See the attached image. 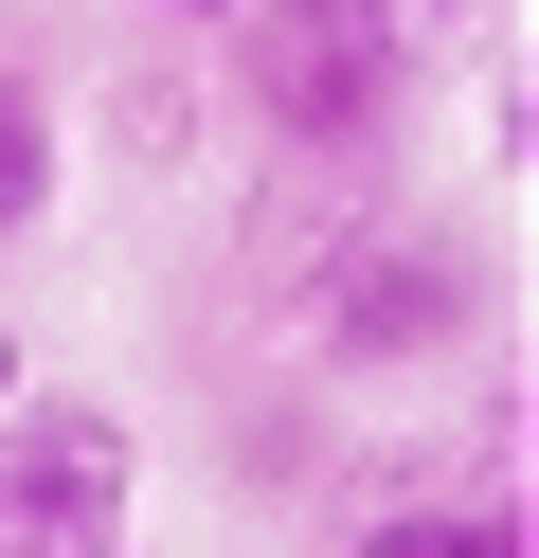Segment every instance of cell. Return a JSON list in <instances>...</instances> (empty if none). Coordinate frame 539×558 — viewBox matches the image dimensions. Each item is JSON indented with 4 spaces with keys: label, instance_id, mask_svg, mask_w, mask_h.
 <instances>
[{
    "label": "cell",
    "instance_id": "7",
    "mask_svg": "<svg viewBox=\"0 0 539 558\" xmlns=\"http://www.w3.org/2000/svg\"><path fill=\"white\" fill-rule=\"evenodd\" d=\"M342 19H359V37H395V54H414V73H431V54L467 37V0H342Z\"/></svg>",
    "mask_w": 539,
    "mask_h": 558
},
{
    "label": "cell",
    "instance_id": "9",
    "mask_svg": "<svg viewBox=\"0 0 539 558\" xmlns=\"http://www.w3.org/2000/svg\"><path fill=\"white\" fill-rule=\"evenodd\" d=\"M0 397H19V325H0Z\"/></svg>",
    "mask_w": 539,
    "mask_h": 558
},
{
    "label": "cell",
    "instance_id": "4",
    "mask_svg": "<svg viewBox=\"0 0 539 558\" xmlns=\"http://www.w3.org/2000/svg\"><path fill=\"white\" fill-rule=\"evenodd\" d=\"M359 234H378V181H342V162H270V181H252V217H234V270H252L270 306H306Z\"/></svg>",
    "mask_w": 539,
    "mask_h": 558
},
{
    "label": "cell",
    "instance_id": "3",
    "mask_svg": "<svg viewBox=\"0 0 539 558\" xmlns=\"http://www.w3.org/2000/svg\"><path fill=\"white\" fill-rule=\"evenodd\" d=\"M144 505V433L108 397H0V558H126Z\"/></svg>",
    "mask_w": 539,
    "mask_h": 558
},
{
    "label": "cell",
    "instance_id": "1",
    "mask_svg": "<svg viewBox=\"0 0 539 558\" xmlns=\"http://www.w3.org/2000/svg\"><path fill=\"white\" fill-rule=\"evenodd\" d=\"M414 54L359 37L342 0H252V19H216V109L252 126L270 162H342V181H378L395 126H414Z\"/></svg>",
    "mask_w": 539,
    "mask_h": 558
},
{
    "label": "cell",
    "instance_id": "8",
    "mask_svg": "<svg viewBox=\"0 0 539 558\" xmlns=\"http://www.w3.org/2000/svg\"><path fill=\"white\" fill-rule=\"evenodd\" d=\"M126 19H162V37H216V19H252V0H126Z\"/></svg>",
    "mask_w": 539,
    "mask_h": 558
},
{
    "label": "cell",
    "instance_id": "6",
    "mask_svg": "<svg viewBox=\"0 0 539 558\" xmlns=\"http://www.w3.org/2000/svg\"><path fill=\"white\" fill-rule=\"evenodd\" d=\"M54 181H72V109H54V73H19V54H0V253L54 217Z\"/></svg>",
    "mask_w": 539,
    "mask_h": 558
},
{
    "label": "cell",
    "instance_id": "2",
    "mask_svg": "<svg viewBox=\"0 0 539 558\" xmlns=\"http://www.w3.org/2000/svg\"><path fill=\"white\" fill-rule=\"evenodd\" d=\"M287 325H306V361H323V378H431V361H467V342H486V270H467L450 234L378 217L306 306H287Z\"/></svg>",
    "mask_w": 539,
    "mask_h": 558
},
{
    "label": "cell",
    "instance_id": "5",
    "mask_svg": "<svg viewBox=\"0 0 539 558\" xmlns=\"http://www.w3.org/2000/svg\"><path fill=\"white\" fill-rule=\"evenodd\" d=\"M342 558H539V541H522V486H378Z\"/></svg>",
    "mask_w": 539,
    "mask_h": 558
}]
</instances>
